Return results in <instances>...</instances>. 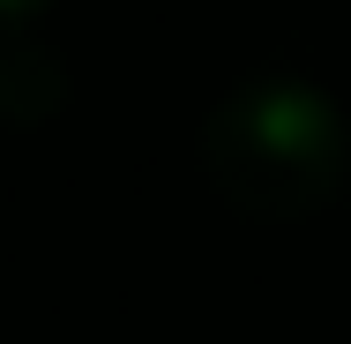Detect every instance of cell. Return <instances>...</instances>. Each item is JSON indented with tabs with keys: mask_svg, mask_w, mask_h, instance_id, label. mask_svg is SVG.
Segmentation results:
<instances>
[{
	"mask_svg": "<svg viewBox=\"0 0 351 344\" xmlns=\"http://www.w3.org/2000/svg\"><path fill=\"white\" fill-rule=\"evenodd\" d=\"M202 172L247 217H314L351 172V120L314 75H247L202 120Z\"/></svg>",
	"mask_w": 351,
	"mask_h": 344,
	"instance_id": "cell-1",
	"label": "cell"
},
{
	"mask_svg": "<svg viewBox=\"0 0 351 344\" xmlns=\"http://www.w3.org/2000/svg\"><path fill=\"white\" fill-rule=\"evenodd\" d=\"M38 8H45V0H0V38H23Z\"/></svg>",
	"mask_w": 351,
	"mask_h": 344,
	"instance_id": "cell-2",
	"label": "cell"
}]
</instances>
